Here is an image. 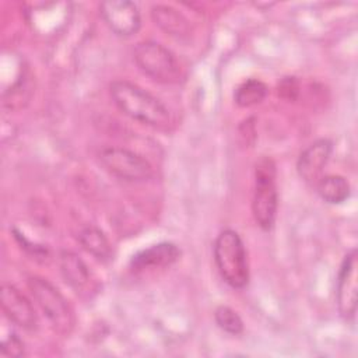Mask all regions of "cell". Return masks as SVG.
Listing matches in <instances>:
<instances>
[{"instance_id":"cell-6","label":"cell","mask_w":358,"mask_h":358,"mask_svg":"<svg viewBox=\"0 0 358 358\" xmlns=\"http://www.w3.org/2000/svg\"><path fill=\"white\" fill-rule=\"evenodd\" d=\"M99 162L112 176L124 182H144L154 175L151 164L127 148H103L99 152Z\"/></svg>"},{"instance_id":"cell-12","label":"cell","mask_w":358,"mask_h":358,"mask_svg":"<svg viewBox=\"0 0 358 358\" xmlns=\"http://www.w3.org/2000/svg\"><path fill=\"white\" fill-rule=\"evenodd\" d=\"M151 18L165 34L173 38H186L190 34L189 20L176 8L166 4H155L151 7Z\"/></svg>"},{"instance_id":"cell-4","label":"cell","mask_w":358,"mask_h":358,"mask_svg":"<svg viewBox=\"0 0 358 358\" xmlns=\"http://www.w3.org/2000/svg\"><path fill=\"white\" fill-rule=\"evenodd\" d=\"M133 59L137 67L150 78L161 84L179 83L182 70L175 55L155 41H143L136 45Z\"/></svg>"},{"instance_id":"cell-11","label":"cell","mask_w":358,"mask_h":358,"mask_svg":"<svg viewBox=\"0 0 358 358\" xmlns=\"http://www.w3.org/2000/svg\"><path fill=\"white\" fill-rule=\"evenodd\" d=\"M180 256L179 248L172 242H161L136 253L130 260V267L136 271L168 267Z\"/></svg>"},{"instance_id":"cell-8","label":"cell","mask_w":358,"mask_h":358,"mask_svg":"<svg viewBox=\"0 0 358 358\" xmlns=\"http://www.w3.org/2000/svg\"><path fill=\"white\" fill-rule=\"evenodd\" d=\"M99 13L108 28L117 36H131L140 29V11L133 1L106 0L101 3Z\"/></svg>"},{"instance_id":"cell-17","label":"cell","mask_w":358,"mask_h":358,"mask_svg":"<svg viewBox=\"0 0 358 358\" xmlns=\"http://www.w3.org/2000/svg\"><path fill=\"white\" fill-rule=\"evenodd\" d=\"M214 320L217 326L228 334L236 336L243 331V322L241 316L229 306H217V309L214 310Z\"/></svg>"},{"instance_id":"cell-3","label":"cell","mask_w":358,"mask_h":358,"mask_svg":"<svg viewBox=\"0 0 358 358\" xmlns=\"http://www.w3.org/2000/svg\"><path fill=\"white\" fill-rule=\"evenodd\" d=\"M277 169L270 157H262L255 165V189L252 213L256 224L263 231L274 227L278 208V192L275 185Z\"/></svg>"},{"instance_id":"cell-18","label":"cell","mask_w":358,"mask_h":358,"mask_svg":"<svg viewBox=\"0 0 358 358\" xmlns=\"http://www.w3.org/2000/svg\"><path fill=\"white\" fill-rule=\"evenodd\" d=\"M0 350H1L3 355L21 357L24 354V343H22V340L17 334L11 333L8 337H4L1 340Z\"/></svg>"},{"instance_id":"cell-2","label":"cell","mask_w":358,"mask_h":358,"mask_svg":"<svg viewBox=\"0 0 358 358\" xmlns=\"http://www.w3.org/2000/svg\"><path fill=\"white\" fill-rule=\"evenodd\" d=\"M213 253L221 278L231 288H245L249 282V263L239 234L234 229L221 231L214 241Z\"/></svg>"},{"instance_id":"cell-13","label":"cell","mask_w":358,"mask_h":358,"mask_svg":"<svg viewBox=\"0 0 358 358\" xmlns=\"http://www.w3.org/2000/svg\"><path fill=\"white\" fill-rule=\"evenodd\" d=\"M59 267L64 281L76 291L83 289L90 282V270L83 259L69 250H63L59 256Z\"/></svg>"},{"instance_id":"cell-16","label":"cell","mask_w":358,"mask_h":358,"mask_svg":"<svg viewBox=\"0 0 358 358\" xmlns=\"http://www.w3.org/2000/svg\"><path fill=\"white\" fill-rule=\"evenodd\" d=\"M267 95V87L257 78L245 80L234 92L235 103L241 108H249L260 103Z\"/></svg>"},{"instance_id":"cell-1","label":"cell","mask_w":358,"mask_h":358,"mask_svg":"<svg viewBox=\"0 0 358 358\" xmlns=\"http://www.w3.org/2000/svg\"><path fill=\"white\" fill-rule=\"evenodd\" d=\"M116 108L133 120L154 129L165 130L171 124L168 108L152 94L126 80H116L109 87Z\"/></svg>"},{"instance_id":"cell-5","label":"cell","mask_w":358,"mask_h":358,"mask_svg":"<svg viewBox=\"0 0 358 358\" xmlns=\"http://www.w3.org/2000/svg\"><path fill=\"white\" fill-rule=\"evenodd\" d=\"M28 289L52 327L60 334H69L74 326V312L63 294L46 278L29 277Z\"/></svg>"},{"instance_id":"cell-15","label":"cell","mask_w":358,"mask_h":358,"mask_svg":"<svg viewBox=\"0 0 358 358\" xmlns=\"http://www.w3.org/2000/svg\"><path fill=\"white\" fill-rule=\"evenodd\" d=\"M78 242L81 248L92 255L96 260L108 262L112 259L110 242L101 229L95 227L84 228L78 235Z\"/></svg>"},{"instance_id":"cell-7","label":"cell","mask_w":358,"mask_h":358,"mask_svg":"<svg viewBox=\"0 0 358 358\" xmlns=\"http://www.w3.org/2000/svg\"><path fill=\"white\" fill-rule=\"evenodd\" d=\"M357 250H350L338 270L336 299L340 315L345 320H351L357 312L358 284H357Z\"/></svg>"},{"instance_id":"cell-10","label":"cell","mask_w":358,"mask_h":358,"mask_svg":"<svg viewBox=\"0 0 358 358\" xmlns=\"http://www.w3.org/2000/svg\"><path fill=\"white\" fill-rule=\"evenodd\" d=\"M333 151V143L329 138H319L309 144L298 157L296 171L301 179L309 185H316L322 178L323 168L326 166Z\"/></svg>"},{"instance_id":"cell-9","label":"cell","mask_w":358,"mask_h":358,"mask_svg":"<svg viewBox=\"0 0 358 358\" xmlns=\"http://www.w3.org/2000/svg\"><path fill=\"white\" fill-rule=\"evenodd\" d=\"M1 310L4 316L15 326L24 330H35L38 317L29 299L14 285L4 284L1 287Z\"/></svg>"},{"instance_id":"cell-19","label":"cell","mask_w":358,"mask_h":358,"mask_svg":"<svg viewBox=\"0 0 358 358\" xmlns=\"http://www.w3.org/2000/svg\"><path fill=\"white\" fill-rule=\"evenodd\" d=\"M278 94H281V96L288 98V99H294L298 94V83L294 77H287L281 81L280 87H278Z\"/></svg>"},{"instance_id":"cell-14","label":"cell","mask_w":358,"mask_h":358,"mask_svg":"<svg viewBox=\"0 0 358 358\" xmlns=\"http://www.w3.org/2000/svg\"><path fill=\"white\" fill-rule=\"evenodd\" d=\"M315 186L322 200L329 204H341L350 197L351 193L348 180L341 175L322 176Z\"/></svg>"}]
</instances>
